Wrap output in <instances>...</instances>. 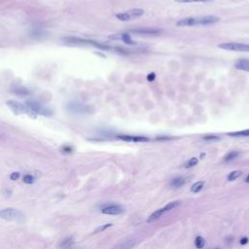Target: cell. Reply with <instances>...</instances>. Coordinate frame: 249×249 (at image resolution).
I'll list each match as a JSON object with an SVG mask.
<instances>
[{
	"label": "cell",
	"instance_id": "52a82bcc",
	"mask_svg": "<svg viewBox=\"0 0 249 249\" xmlns=\"http://www.w3.org/2000/svg\"><path fill=\"white\" fill-rule=\"evenodd\" d=\"M67 110H69L72 113H76V114H82V113H87V112H89V106H87V105H84L80 102H77V101H71L67 104L66 106Z\"/></svg>",
	"mask_w": 249,
	"mask_h": 249
},
{
	"label": "cell",
	"instance_id": "8992f818",
	"mask_svg": "<svg viewBox=\"0 0 249 249\" xmlns=\"http://www.w3.org/2000/svg\"><path fill=\"white\" fill-rule=\"evenodd\" d=\"M7 105L10 107V109L14 112L15 114H24V113H32L30 112L29 109L27 107L26 104H22L18 101H15V100H8L7 101Z\"/></svg>",
	"mask_w": 249,
	"mask_h": 249
},
{
	"label": "cell",
	"instance_id": "9c48e42d",
	"mask_svg": "<svg viewBox=\"0 0 249 249\" xmlns=\"http://www.w3.org/2000/svg\"><path fill=\"white\" fill-rule=\"evenodd\" d=\"M132 32L140 34V35H156L161 33V30L158 28H152V27H144V28H137L133 29Z\"/></svg>",
	"mask_w": 249,
	"mask_h": 249
},
{
	"label": "cell",
	"instance_id": "5bb4252c",
	"mask_svg": "<svg viewBox=\"0 0 249 249\" xmlns=\"http://www.w3.org/2000/svg\"><path fill=\"white\" fill-rule=\"evenodd\" d=\"M165 212L164 211V209L161 208V209H158V210H156V211H154V212L148 217V219H147V222L148 223H151V222H153V221H155V220H157V219H159V218L163 215V213Z\"/></svg>",
	"mask_w": 249,
	"mask_h": 249
},
{
	"label": "cell",
	"instance_id": "484cf974",
	"mask_svg": "<svg viewBox=\"0 0 249 249\" xmlns=\"http://www.w3.org/2000/svg\"><path fill=\"white\" fill-rule=\"evenodd\" d=\"M111 226H113V225H112V224H106V225H103V226H101V227H99L98 229H96L95 233H99V232H102V231H104V230H106V229L110 228Z\"/></svg>",
	"mask_w": 249,
	"mask_h": 249
},
{
	"label": "cell",
	"instance_id": "d6a6232c",
	"mask_svg": "<svg viewBox=\"0 0 249 249\" xmlns=\"http://www.w3.org/2000/svg\"><path fill=\"white\" fill-rule=\"evenodd\" d=\"M204 155H205V154H204V153H202V154L201 155V158H203V157H204Z\"/></svg>",
	"mask_w": 249,
	"mask_h": 249
},
{
	"label": "cell",
	"instance_id": "ac0fdd59",
	"mask_svg": "<svg viewBox=\"0 0 249 249\" xmlns=\"http://www.w3.org/2000/svg\"><path fill=\"white\" fill-rule=\"evenodd\" d=\"M242 172L240 170H235V171H232L231 173L228 175V180L229 181H234L235 179L239 178V176H241Z\"/></svg>",
	"mask_w": 249,
	"mask_h": 249
},
{
	"label": "cell",
	"instance_id": "cb8c5ba5",
	"mask_svg": "<svg viewBox=\"0 0 249 249\" xmlns=\"http://www.w3.org/2000/svg\"><path fill=\"white\" fill-rule=\"evenodd\" d=\"M178 204H179V202H169V204H166V205H165V206L163 209H164L165 212V211H169V210H171L172 208L176 207Z\"/></svg>",
	"mask_w": 249,
	"mask_h": 249
},
{
	"label": "cell",
	"instance_id": "f1b7e54d",
	"mask_svg": "<svg viewBox=\"0 0 249 249\" xmlns=\"http://www.w3.org/2000/svg\"><path fill=\"white\" fill-rule=\"evenodd\" d=\"M203 139H205V140H214V139H218V137L216 135H206V136H204Z\"/></svg>",
	"mask_w": 249,
	"mask_h": 249
},
{
	"label": "cell",
	"instance_id": "30bf717a",
	"mask_svg": "<svg viewBox=\"0 0 249 249\" xmlns=\"http://www.w3.org/2000/svg\"><path fill=\"white\" fill-rule=\"evenodd\" d=\"M110 39H113V40H122L123 42H124L126 44H129V45H134L135 43L133 41L132 37H130L129 34L128 33H122V34H114V35H110L109 36Z\"/></svg>",
	"mask_w": 249,
	"mask_h": 249
},
{
	"label": "cell",
	"instance_id": "4fadbf2b",
	"mask_svg": "<svg viewBox=\"0 0 249 249\" xmlns=\"http://www.w3.org/2000/svg\"><path fill=\"white\" fill-rule=\"evenodd\" d=\"M13 93H15V95L18 96H29L31 92L27 89V88H24V87H17V88H15L13 91Z\"/></svg>",
	"mask_w": 249,
	"mask_h": 249
},
{
	"label": "cell",
	"instance_id": "9a60e30c",
	"mask_svg": "<svg viewBox=\"0 0 249 249\" xmlns=\"http://www.w3.org/2000/svg\"><path fill=\"white\" fill-rule=\"evenodd\" d=\"M186 183V179L183 178V177H176V178H173L170 182V185L172 187H175V188H179V187L183 186L184 184Z\"/></svg>",
	"mask_w": 249,
	"mask_h": 249
},
{
	"label": "cell",
	"instance_id": "44dd1931",
	"mask_svg": "<svg viewBox=\"0 0 249 249\" xmlns=\"http://www.w3.org/2000/svg\"><path fill=\"white\" fill-rule=\"evenodd\" d=\"M198 164V160L197 158H192L185 164V167H186V169H190V167H193V166L197 165Z\"/></svg>",
	"mask_w": 249,
	"mask_h": 249
},
{
	"label": "cell",
	"instance_id": "7402d4cb",
	"mask_svg": "<svg viewBox=\"0 0 249 249\" xmlns=\"http://www.w3.org/2000/svg\"><path fill=\"white\" fill-rule=\"evenodd\" d=\"M239 156V152H235V151H233V152H230L229 154L226 155V157L224 158V161H232L234 159H235L236 157Z\"/></svg>",
	"mask_w": 249,
	"mask_h": 249
},
{
	"label": "cell",
	"instance_id": "83f0119b",
	"mask_svg": "<svg viewBox=\"0 0 249 249\" xmlns=\"http://www.w3.org/2000/svg\"><path fill=\"white\" fill-rule=\"evenodd\" d=\"M156 78V74L155 73H150V74H148V76H147V80L149 81V82H153V81L155 80Z\"/></svg>",
	"mask_w": 249,
	"mask_h": 249
},
{
	"label": "cell",
	"instance_id": "2e32d148",
	"mask_svg": "<svg viewBox=\"0 0 249 249\" xmlns=\"http://www.w3.org/2000/svg\"><path fill=\"white\" fill-rule=\"evenodd\" d=\"M203 182L202 181H198V182H196L194 185L191 187V192L192 193H198L200 191L202 190L203 188Z\"/></svg>",
	"mask_w": 249,
	"mask_h": 249
},
{
	"label": "cell",
	"instance_id": "f546056e",
	"mask_svg": "<svg viewBox=\"0 0 249 249\" xmlns=\"http://www.w3.org/2000/svg\"><path fill=\"white\" fill-rule=\"evenodd\" d=\"M247 242H248V239H247V238H243V239H240V244H241V245L246 244Z\"/></svg>",
	"mask_w": 249,
	"mask_h": 249
},
{
	"label": "cell",
	"instance_id": "277c9868",
	"mask_svg": "<svg viewBox=\"0 0 249 249\" xmlns=\"http://www.w3.org/2000/svg\"><path fill=\"white\" fill-rule=\"evenodd\" d=\"M143 15H144V10L136 8V9H130L124 12H121V13H118L116 14V18L122 22H129V21L135 20V18H137Z\"/></svg>",
	"mask_w": 249,
	"mask_h": 249
},
{
	"label": "cell",
	"instance_id": "d6986e66",
	"mask_svg": "<svg viewBox=\"0 0 249 249\" xmlns=\"http://www.w3.org/2000/svg\"><path fill=\"white\" fill-rule=\"evenodd\" d=\"M178 3H206L212 0H174Z\"/></svg>",
	"mask_w": 249,
	"mask_h": 249
},
{
	"label": "cell",
	"instance_id": "4dcf8cb0",
	"mask_svg": "<svg viewBox=\"0 0 249 249\" xmlns=\"http://www.w3.org/2000/svg\"><path fill=\"white\" fill-rule=\"evenodd\" d=\"M63 151H67V152H71V148L70 147H64L63 149H62Z\"/></svg>",
	"mask_w": 249,
	"mask_h": 249
},
{
	"label": "cell",
	"instance_id": "ba28073f",
	"mask_svg": "<svg viewBox=\"0 0 249 249\" xmlns=\"http://www.w3.org/2000/svg\"><path fill=\"white\" fill-rule=\"evenodd\" d=\"M101 212L103 214H107V215H118L124 212V207L121 206V205L111 204L102 208Z\"/></svg>",
	"mask_w": 249,
	"mask_h": 249
},
{
	"label": "cell",
	"instance_id": "ffe728a7",
	"mask_svg": "<svg viewBox=\"0 0 249 249\" xmlns=\"http://www.w3.org/2000/svg\"><path fill=\"white\" fill-rule=\"evenodd\" d=\"M204 244H205V240H204V239L202 238V236H198V238L196 239V240H195V245H196V247H197L198 249H202V248H203Z\"/></svg>",
	"mask_w": 249,
	"mask_h": 249
},
{
	"label": "cell",
	"instance_id": "7a4b0ae2",
	"mask_svg": "<svg viewBox=\"0 0 249 249\" xmlns=\"http://www.w3.org/2000/svg\"><path fill=\"white\" fill-rule=\"evenodd\" d=\"M0 217L7 221L22 222L24 220V215L20 210L15 208H5L0 211Z\"/></svg>",
	"mask_w": 249,
	"mask_h": 249
},
{
	"label": "cell",
	"instance_id": "1f68e13d",
	"mask_svg": "<svg viewBox=\"0 0 249 249\" xmlns=\"http://www.w3.org/2000/svg\"><path fill=\"white\" fill-rule=\"evenodd\" d=\"M245 181H246L247 183H249V174H248V176L246 177V179H245Z\"/></svg>",
	"mask_w": 249,
	"mask_h": 249
},
{
	"label": "cell",
	"instance_id": "836d02e7",
	"mask_svg": "<svg viewBox=\"0 0 249 249\" xmlns=\"http://www.w3.org/2000/svg\"><path fill=\"white\" fill-rule=\"evenodd\" d=\"M216 249H219V248H216Z\"/></svg>",
	"mask_w": 249,
	"mask_h": 249
},
{
	"label": "cell",
	"instance_id": "5b68a950",
	"mask_svg": "<svg viewBox=\"0 0 249 249\" xmlns=\"http://www.w3.org/2000/svg\"><path fill=\"white\" fill-rule=\"evenodd\" d=\"M220 49L226 50V51H233V52H245L249 53V45L243 44V43H236V42H227L222 43L218 45Z\"/></svg>",
	"mask_w": 249,
	"mask_h": 249
},
{
	"label": "cell",
	"instance_id": "e0dca14e",
	"mask_svg": "<svg viewBox=\"0 0 249 249\" xmlns=\"http://www.w3.org/2000/svg\"><path fill=\"white\" fill-rule=\"evenodd\" d=\"M227 134L230 135V136H234V137H238V136H249V129L240 130V132L228 133Z\"/></svg>",
	"mask_w": 249,
	"mask_h": 249
},
{
	"label": "cell",
	"instance_id": "6da1fadb",
	"mask_svg": "<svg viewBox=\"0 0 249 249\" xmlns=\"http://www.w3.org/2000/svg\"><path fill=\"white\" fill-rule=\"evenodd\" d=\"M220 21L219 17L216 16H200V17H190L179 20L176 22V26L180 27H195V26H208L213 24Z\"/></svg>",
	"mask_w": 249,
	"mask_h": 249
},
{
	"label": "cell",
	"instance_id": "4316f807",
	"mask_svg": "<svg viewBox=\"0 0 249 249\" xmlns=\"http://www.w3.org/2000/svg\"><path fill=\"white\" fill-rule=\"evenodd\" d=\"M18 177H20V173H18V172H13L10 175V179L13 180V181H15V180H18Z\"/></svg>",
	"mask_w": 249,
	"mask_h": 249
},
{
	"label": "cell",
	"instance_id": "3957f363",
	"mask_svg": "<svg viewBox=\"0 0 249 249\" xmlns=\"http://www.w3.org/2000/svg\"><path fill=\"white\" fill-rule=\"evenodd\" d=\"M26 105L29 109V111L32 112V113L38 114V115H43V116L53 115V111L51 109L44 106V105H42L41 103L37 102L35 100H28V101H27Z\"/></svg>",
	"mask_w": 249,
	"mask_h": 249
},
{
	"label": "cell",
	"instance_id": "603a6c76",
	"mask_svg": "<svg viewBox=\"0 0 249 249\" xmlns=\"http://www.w3.org/2000/svg\"><path fill=\"white\" fill-rule=\"evenodd\" d=\"M73 243V241H72V239L71 238H68V239H65L64 240H62L60 242V244H59V247H69L71 244Z\"/></svg>",
	"mask_w": 249,
	"mask_h": 249
},
{
	"label": "cell",
	"instance_id": "7c38bea8",
	"mask_svg": "<svg viewBox=\"0 0 249 249\" xmlns=\"http://www.w3.org/2000/svg\"><path fill=\"white\" fill-rule=\"evenodd\" d=\"M235 67L236 68V69H239V70L249 72V59H240L235 60Z\"/></svg>",
	"mask_w": 249,
	"mask_h": 249
},
{
	"label": "cell",
	"instance_id": "8fae6325",
	"mask_svg": "<svg viewBox=\"0 0 249 249\" xmlns=\"http://www.w3.org/2000/svg\"><path fill=\"white\" fill-rule=\"evenodd\" d=\"M118 138L124 141H133V142H145L148 141L149 138L146 136H134V135H118Z\"/></svg>",
	"mask_w": 249,
	"mask_h": 249
},
{
	"label": "cell",
	"instance_id": "d4e9b609",
	"mask_svg": "<svg viewBox=\"0 0 249 249\" xmlns=\"http://www.w3.org/2000/svg\"><path fill=\"white\" fill-rule=\"evenodd\" d=\"M23 182L26 184H32L34 182V177L30 174H27V175L23 176Z\"/></svg>",
	"mask_w": 249,
	"mask_h": 249
}]
</instances>
